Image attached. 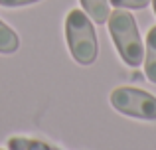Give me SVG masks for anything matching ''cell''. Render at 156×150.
<instances>
[{
  "label": "cell",
  "instance_id": "cell-6",
  "mask_svg": "<svg viewBox=\"0 0 156 150\" xmlns=\"http://www.w3.org/2000/svg\"><path fill=\"white\" fill-rule=\"evenodd\" d=\"M20 47V38L8 24L0 20V54H14Z\"/></svg>",
  "mask_w": 156,
  "mask_h": 150
},
{
  "label": "cell",
  "instance_id": "cell-1",
  "mask_svg": "<svg viewBox=\"0 0 156 150\" xmlns=\"http://www.w3.org/2000/svg\"><path fill=\"white\" fill-rule=\"evenodd\" d=\"M107 24H109L113 44L119 51V58L129 67H138L144 59V46H142V38L134 16L122 8H117L109 14Z\"/></svg>",
  "mask_w": 156,
  "mask_h": 150
},
{
  "label": "cell",
  "instance_id": "cell-8",
  "mask_svg": "<svg viewBox=\"0 0 156 150\" xmlns=\"http://www.w3.org/2000/svg\"><path fill=\"white\" fill-rule=\"evenodd\" d=\"M40 2V0H0V6L4 8H20V6H28V4Z\"/></svg>",
  "mask_w": 156,
  "mask_h": 150
},
{
  "label": "cell",
  "instance_id": "cell-2",
  "mask_svg": "<svg viewBox=\"0 0 156 150\" xmlns=\"http://www.w3.org/2000/svg\"><path fill=\"white\" fill-rule=\"evenodd\" d=\"M65 40L71 58L81 65L95 63L99 55V42L93 20L83 10H71L65 18Z\"/></svg>",
  "mask_w": 156,
  "mask_h": 150
},
{
  "label": "cell",
  "instance_id": "cell-11",
  "mask_svg": "<svg viewBox=\"0 0 156 150\" xmlns=\"http://www.w3.org/2000/svg\"><path fill=\"white\" fill-rule=\"evenodd\" d=\"M152 8H154V14H156V0H152Z\"/></svg>",
  "mask_w": 156,
  "mask_h": 150
},
{
  "label": "cell",
  "instance_id": "cell-7",
  "mask_svg": "<svg viewBox=\"0 0 156 150\" xmlns=\"http://www.w3.org/2000/svg\"><path fill=\"white\" fill-rule=\"evenodd\" d=\"M152 0H109L111 6L122 8V10H142L146 8Z\"/></svg>",
  "mask_w": 156,
  "mask_h": 150
},
{
  "label": "cell",
  "instance_id": "cell-5",
  "mask_svg": "<svg viewBox=\"0 0 156 150\" xmlns=\"http://www.w3.org/2000/svg\"><path fill=\"white\" fill-rule=\"evenodd\" d=\"M83 12L93 20L95 24H107L111 14V4L109 0H79Z\"/></svg>",
  "mask_w": 156,
  "mask_h": 150
},
{
  "label": "cell",
  "instance_id": "cell-12",
  "mask_svg": "<svg viewBox=\"0 0 156 150\" xmlns=\"http://www.w3.org/2000/svg\"><path fill=\"white\" fill-rule=\"evenodd\" d=\"M0 150H4V148H0Z\"/></svg>",
  "mask_w": 156,
  "mask_h": 150
},
{
  "label": "cell",
  "instance_id": "cell-10",
  "mask_svg": "<svg viewBox=\"0 0 156 150\" xmlns=\"http://www.w3.org/2000/svg\"><path fill=\"white\" fill-rule=\"evenodd\" d=\"M26 150H51V148L46 142H42V140H28Z\"/></svg>",
  "mask_w": 156,
  "mask_h": 150
},
{
  "label": "cell",
  "instance_id": "cell-4",
  "mask_svg": "<svg viewBox=\"0 0 156 150\" xmlns=\"http://www.w3.org/2000/svg\"><path fill=\"white\" fill-rule=\"evenodd\" d=\"M144 73L150 83L156 85V26H152L146 34V47H144Z\"/></svg>",
  "mask_w": 156,
  "mask_h": 150
},
{
  "label": "cell",
  "instance_id": "cell-3",
  "mask_svg": "<svg viewBox=\"0 0 156 150\" xmlns=\"http://www.w3.org/2000/svg\"><path fill=\"white\" fill-rule=\"evenodd\" d=\"M111 105L119 113L140 120H156V97L136 87H117L111 93Z\"/></svg>",
  "mask_w": 156,
  "mask_h": 150
},
{
  "label": "cell",
  "instance_id": "cell-9",
  "mask_svg": "<svg viewBox=\"0 0 156 150\" xmlns=\"http://www.w3.org/2000/svg\"><path fill=\"white\" fill-rule=\"evenodd\" d=\"M28 138H10L8 140V148L10 150H26Z\"/></svg>",
  "mask_w": 156,
  "mask_h": 150
}]
</instances>
